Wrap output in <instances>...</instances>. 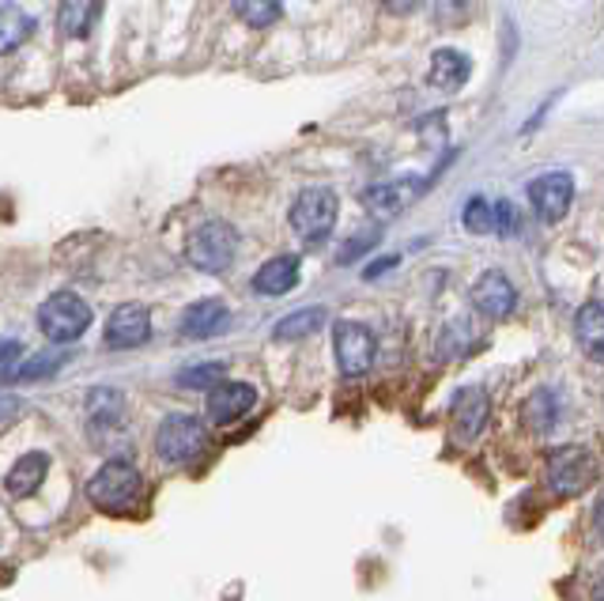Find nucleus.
<instances>
[{
  "instance_id": "1",
  "label": "nucleus",
  "mask_w": 604,
  "mask_h": 601,
  "mask_svg": "<svg viewBox=\"0 0 604 601\" xmlns=\"http://www.w3.org/2000/svg\"><path fill=\"white\" fill-rule=\"evenodd\" d=\"M238 254V231L227 219H205L186 238V262L208 276H224Z\"/></svg>"
},
{
  "instance_id": "2",
  "label": "nucleus",
  "mask_w": 604,
  "mask_h": 601,
  "mask_svg": "<svg viewBox=\"0 0 604 601\" xmlns=\"http://www.w3.org/2000/svg\"><path fill=\"white\" fill-rule=\"evenodd\" d=\"M337 213H340V200L333 189L306 186L291 205V231L299 235L306 246H318L333 235V227H337Z\"/></svg>"
},
{
  "instance_id": "3",
  "label": "nucleus",
  "mask_w": 604,
  "mask_h": 601,
  "mask_svg": "<svg viewBox=\"0 0 604 601\" xmlns=\"http://www.w3.org/2000/svg\"><path fill=\"white\" fill-rule=\"evenodd\" d=\"M38 326H42L53 345H72L91 326V303H83L76 292H53L38 307Z\"/></svg>"
},
{
  "instance_id": "4",
  "label": "nucleus",
  "mask_w": 604,
  "mask_h": 601,
  "mask_svg": "<svg viewBox=\"0 0 604 601\" xmlns=\"http://www.w3.org/2000/svg\"><path fill=\"white\" fill-rule=\"evenodd\" d=\"M140 489H143V481H140L137 465H132V462H107L88 481V500L99 511L118 514V511L132 508V503L140 500Z\"/></svg>"
},
{
  "instance_id": "5",
  "label": "nucleus",
  "mask_w": 604,
  "mask_h": 601,
  "mask_svg": "<svg viewBox=\"0 0 604 601\" xmlns=\"http://www.w3.org/2000/svg\"><path fill=\"white\" fill-rule=\"evenodd\" d=\"M208 446V432H205V420L186 416V413H170L159 424L156 432V454L170 465H186Z\"/></svg>"
},
{
  "instance_id": "6",
  "label": "nucleus",
  "mask_w": 604,
  "mask_h": 601,
  "mask_svg": "<svg viewBox=\"0 0 604 601\" xmlns=\"http://www.w3.org/2000/svg\"><path fill=\"white\" fill-rule=\"evenodd\" d=\"M590 481H597V462L582 446H563L548 457V484L555 495H578L590 489Z\"/></svg>"
},
{
  "instance_id": "7",
  "label": "nucleus",
  "mask_w": 604,
  "mask_h": 601,
  "mask_svg": "<svg viewBox=\"0 0 604 601\" xmlns=\"http://www.w3.org/2000/svg\"><path fill=\"white\" fill-rule=\"evenodd\" d=\"M333 348H337V364L344 378H359L367 375L374 364V333L359 322H337L333 329Z\"/></svg>"
},
{
  "instance_id": "8",
  "label": "nucleus",
  "mask_w": 604,
  "mask_h": 601,
  "mask_svg": "<svg viewBox=\"0 0 604 601\" xmlns=\"http://www.w3.org/2000/svg\"><path fill=\"white\" fill-rule=\"evenodd\" d=\"M529 200H533L536 216H541L544 224H560V219L571 213L574 178L563 175V170H552V175L533 178V183H529Z\"/></svg>"
},
{
  "instance_id": "9",
  "label": "nucleus",
  "mask_w": 604,
  "mask_h": 601,
  "mask_svg": "<svg viewBox=\"0 0 604 601\" xmlns=\"http://www.w3.org/2000/svg\"><path fill=\"white\" fill-rule=\"evenodd\" d=\"M468 299H473V307L481 311L484 318L503 322V318H511L517 307V288L498 269H487L481 280L473 284V295H468Z\"/></svg>"
},
{
  "instance_id": "10",
  "label": "nucleus",
  "mask_w": 604,
  "mask_h": 601,
  "mask_svg": "<svg viewBox=\"0 0 604 601\" xmlns=\"http://www.w3.org/2000/svg\"><path fill=\"white\" fill-rule=\"evenodd\" d=\"M151 337V311L143 303H121L107 318V345L110 348H140Z\"/></svg>"
},
{
  "instance_id": "11",
  "label": "nucleus",
  "mask_w": 604,
  "mask_h": 601,
  "mask_svg": "<svg viewBox=\"0 0 604 601\" xmlns=\"http://www.w3.org/2000/svg\"><path fill=\"white\" fill-rule=\"evenodd\" d=\"M181 337L189 341H212L219 333L231 329V307L224 299H200L194 307L181 311Z\"/></svg>"
},
{
  "instance_id": "12",
  "label": "nucleus",
  "mask_w": 604,
  "mask_h": 601,
  "mask_svg": "<svg viewBox=\"0 0 604 601\" xmlns=\"http://www.w3.org/2000/svg\"><path fill=\"white\" fill-rule=\"evenodd\" d=\"M257 405V390L249 383H219L208 390V416L216 420V424H235V420H242L249 408Z\"/></svg>"
},
{
  "instance_id": "13",
  "label": "nucleus",
  "mask_w": 604,
  "mask_h": 601,
  "mask_svg": "<svg viewBox=\"0 0 604 601\" xmlns=\"http://www.w3.org/2000/svg\"><path fill=\"white\" fill-rule=\"evenodd\" d=\"M487 416H492V401H487L484 390L468 386L454 397V427H457V439H462V443H473V439L484 432Z\"/></svg>"
},
{
  "instance_id": "14",
  "label": "nucleus",
  "mask_w": 604,
  "mask_h": 601,
  "mask_svg": "<svg viewBox=\"0 0 604 601\" xmlns=\"http://www.w3.org/2000/svg\"><path fill=\"white\" fill-rule=\"evenodd\" d=\"M419 189H424V183H408V178H397V183H374L363 189V205L378 216H400Z\"/></svg>"
},
{
  "instance_id": "15",
  "label": "nucleus",
  "mask_w": 604,
  "mask_h": 601,
  "mask_svg": "<svg viewBox=\"0 0 604 601\" xmlns=\"http://www.w3.org/2000/svg\"><path fill=\"white\" fill-rule=\"evenodd\" d=\"M468 76H473V61H468V53H462V50H435V57H430V69H427L430 88L462 91L468 83Z\"/></svg>"
},
{
  "instance_id": "16",
  "label": "nucleus",
  "mask_w": 604,
  "mask_h": 601,
  "mask_svg": "<svg viewBox=\"0 0 604 601\" xmlns=\"http://www.w3.org/2000/svg\"><path fill=\"white\" fill-rule=\"evenodd\" d=\"M46 473H50V454H46V451H31V454H23L12 465V473L4 476V489H8V495L23 500V495H34L38 489H42Z\"/></svg>"
},
{
  "instance_id": "17",
  "label": "nucleus",
  "mask_w": 604,
  "mask_h": 601,
  "mask_svg": "<svg viewBox=\"0 0 604 601\" xmlns=\"http://www.w3.org/2000/svg\"><path fill=\"white\" fill-rule=\"evenodd\" d=\"M299 284V257L295 254H280L273 262H265L261 269L254 273V292L257 295H287Z\"/></svg>"
},
{
  "instance_id": "18",
  "label": "nucleus",
  "mask_w": 604,
  "mask_h": 601,
  "mask_svg": "<svg viewBox=\"0 0 604 601\" xmlns=\"http://www.w3.org/2000/svg\"><path fill=\"white\" fill-rule=\"evenodd\" d=\"M34 16L23 12L19 4H0V57L16 53L23 42L34 38Z\"/></svg>"
},
{
  "instance_id": "19",
  "label": "nucleus",
  "mask_w": 604,
  "mask_h": 601,
  "mask_svg": "<svg viewBox=\"0 0 604 601\" xmlns=\"http://www.w3.org/2000/svg\"><path fill=\"white\" fill-rule=\"evenodd\" d=\"M574 337L590 359H604V303L590 299L574 318Z\"/></svg>"
},
{
  "instance_id": "20",
  "label": "nucleus",
  "mask_w": 604,
  "mask_h": 601,
  "mask_svg": "<svg viewBox=\"0 0 604 601\" xmlns=\"http://www.w3.org/2000/svg\"><path fill=\"white\" fill-rule=\"evenodd\" d=\"M83 408H88L91 427H113L125 416V397L110 386H95L88 401H83Z\"/></svg>"
},
{
  "instance_id": "21",
  "label": "nucleus",
  "mask_w": 604,
  "mask_h": 601,
  "mask_svg": "<svg viewBox=\"0 0 604 601\" xmlns=\"http://www.w3.org/2000/svg\"><path fill=\"white\" fill-rule=\"evenodd\" d=\"M102 16V4H83V0H69V4L57 8V27L69 38H83L95 27V19Z\"/></svg>"
},
{
  "instance_id": "22",
  "label": "nucleus",
  "mask_w": 604,
  "mask_h": 601,
  "mask_svg": "<svg viewBox=\"0 0 604 601\" xmlns=\"http://www.w3.org/2000/svg\"><path fill=\"white\" fill-rule=\"evenodd\" d=\"M522 416H525V424L533 427V432H552L555 427V416H560V401H555L552 390H536V394L525 401V408H522Z\"/></svg>"
},
{
  "instance_id": "23",
  "label": "nucleus",
  "mask_w": 604,
  "mask_h": 601,
  "mask_svg": "<svg viewBox=\"0 0 604 601\" xmlns=\"http://www.w3.org/2000/svg\"><path fill=\"white\" fill-rule=\"evenodd\" d=\"M325 314L321 307H306V311H295V314H287V318L276 322V341H295V337H310L314 329H321L325 326Z\"/></svg>"
},
{
  "instance_id": "24",
  "label": "nucleus",
  "mask_w": 604,
  "mask_h": 601,
  "mask_svg": "<svg viewBox=\"0 0 604 601\" xmlns=\"http://www.w3.org/2000/svg\"><path fill=\"white\" fill-rule=\"evenodd\" d=\"M468 345H473V329H468V322H449V326L443 329V341H438V356L443 359H457L465 356Z\"/></svg>"
},
{
  "instance_id": "25",
  "label": "nucleus",
  "mask_w": 604,
  "mask_h": 601,
  "mask_svg": "<svg viewBox=\"0 0 604 601\" xmlns=\"http://www.w3.org/2000/svg\"><path fill=\"white\" fill-rule=\"evenodd\" d=\"M462 224H465V231H473V235H492L495 231V205H487L484 197H473L462 213Z\"/></svg>"
},
{
  "instance_id": "26",
  "label": "nucleus",
  "mask_w": 604,
  "mask_h": 601,
  "mask_svg": "<svg viewBox=\"0 0 604 601\" xmlns=\"http://www.w3.org/2000/svg\"><path fill=\"white\" fill-rule=\"evenodd\" d=\"M227 367L224 364H200V367H186L178 375V386L181 390H212L224 383Z\"/></svg>"
},
{
  "instance_id": "27",
  "label": "nucleus",
  "mask_w": 604,
  "mask_h": 601,
  "mask_svg": "<svg viewBox=\"0 0 604 601\" xmlns=\"http://www.w3.org/2000/svg\"><path fill=\"white\" fill-rule=\"evenodd\" d=\"M65 359H69V356H61V352H42V356H34V359H27V364H19L16 383H34V378L53 375V371L65 367Z\"/></svg>"
},
{
  "instance_id": "28",
  "label": "nucleus",
  "mask_w": 604,
  "mask_h": 601,
  "mask_svg": "<svg viewBox=\"0 0 604 601\" xmlns=\"http://www.w3.org/2000/svg\"><path fill=\"white\" fill-rule=\"evenodd\" d=\"M235 16L242 19L246 27H268V23H276V19L284 16V8L276 4V0H257V4L242 0V4H235Z\"/></svg>"
},
{
  "instance_id": "29",
  "label": "nucleus",
  "mask_w": 604,
  "mask_h": 601,
  "mask_svg": "<svg viewBox=\"0 0 604 601\" xmlns=\"http://www.w3.org/2000/svg\"><path fill=\"white\" fill-rule=\"evenodd\" d=\"M19 364H23V345L16 337H0V378H16Z\"/></svg>"
},
{
  "instance_id": "30",
  "label": "nucleus",
  "mask_w": 604,
  "mask_h": 601,
  "mask_svg": "<svg viewBox=\"0 0 604 601\" xmlns=\"http://www.w3.org/2000/svg\"><path fill=\"white\" fill-rule=\"evenodd\" d=\"M517 231V208L511 205V200H498L495 205V235L511 238Z\"/></svg>"
},
{
  "instance_id": "31",
  "label": "nucleus",
  "mask_w": 604,
  "mask_h": 601,
  "mask_svg": "<svg viewBox=\"0 0 604 601\" xmlns=\"http://www.w3.org/2000/svg\"><path fill=\"white\" fill-rule=\"evenodd\" d=\"M374 243H378V231H363V235H356V238H351V243H348V246H344V250H340L337 257H340V262H344V265H348V262H351V257H359L363 250H370V246H374Z\"/></svg>"
},
{
  "instance_id": "32",
  "label": "nucleus",
  "mask_w": 604,
  "mask_h": 601,
  "mask_svg": "<svg viewBox=\"0 0 604 601\" xmlns=\"http://www.w3.org/2000/svg\"><path fill=\"white\" fill-rule=\"evenodd\" d=\"M393 265H397V257H382V262H374L370 269H367V280H374V276H382L386 269H393Z\"/></svg>"
},
{
  "instance_id": "33",
  "label": "nucleus",
  "mask_w": 604,
  "mask_h": 601,
  "mask_svg": "<svg viewBox=\"0 0 604 601\" xmlns=\"http://www.w3.org/2000/svg\"><path fill=\"white\" fill-rule=\"evenodd\" d=\"M593 526H597V533L604 538V492L597 495V508H593Z\"/></svg>"
},
{
  "instance_id": "34",
  "label": "nucleus",
  "mask_w": 604,
  "mask_h": 601,
  "mask_svg": "<svg viewBox=\"0 0 604 601\" xmlns=\"http://www.w3.org/2000/svg\"><path fill=\"white\" fill-rule=\"evenodd\" d=\"M16 408H19V401H12V397H0V420H4V416H12Z\"/></svg>"
},
{
  "instance_id": "35",
  "label": "nucleus",
  "mask_w": 604,
  "mask_h": 601,
  "mask_svg": "<svg viewBox=\"0 0 604 601\" xmlns=\"http://www.w3.org/2000/svg\"><path fill=\"white\" fill-rule=\"evenodd\" d=\"M593 601H604V571L597 575V587H593Z\"/></svg>"
}]
</instances>
